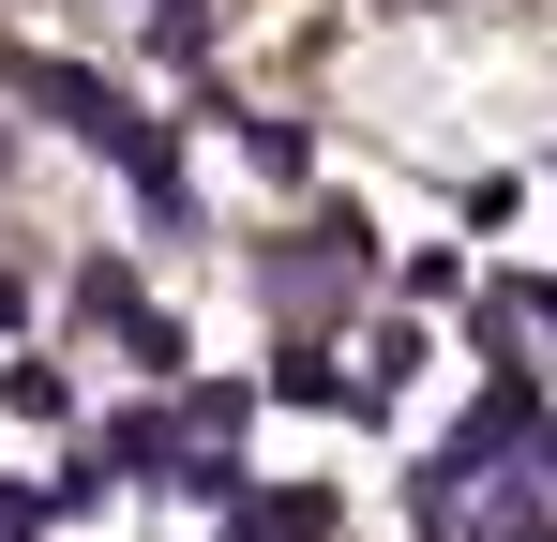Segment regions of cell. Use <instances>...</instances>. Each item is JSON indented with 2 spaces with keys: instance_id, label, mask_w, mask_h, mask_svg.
<instances>
[{
  "instance_id": "obj_4",
  "label": "cell",
  "mask_w": 557,
  "mask_h": 542,
  "mask_svg": "<svg viewBox=\"0 0 557 542\" xmlns=\"http://www.w3.org/2000/svg\"><path fill=\"white\" fill-rule=\"evenodd\" d=\"M211 542H272V528H257V513H242V528H211Z\"/></svg>"
},
{
  "instance_id": "obj_3",
  "label": "cell",
  "mask_w": 557,
  "mask_h": 542,
  "mask_svg": "<svg viewBox=\"0 0 557 542\" xmlns=\"http://www.w3.org/2000/svg\"><path fill=\"white\" fill-rule=\"evenodd\" d=\"M15 317H30V286H15V271H0V332H15Z\"/></svg>"
},
{
  "instance_id": "obj_2",
  "label": "cell",
  "mask_w": 557,
  "mask_h": 542,
  "mask_svg": "<svg viewBox=\"0 0 557 542\" xmlns=\"http://www.w3.org/2000/svg\"><path fill=\"white\" fill-rule=\"evenodd\" d=\"M257 528H272V542H332V482H272Z\"/></svg>"
},
{
  "instance_id": "obj_1",
  "label": "cell",
  "mask_w": 557,
  "mask_h": 542,
  "mask_svg": "<svg viewBox=\"0 0 557 542\" xmlns=\"http://www.w3.org/2000/svg\"><path fill=\"white\" fill-rule=\"evenodd\" d=\"M272 392H286V407H362V377H332V347H317V332H286Z\"/></svg>"
}]
</instances>
